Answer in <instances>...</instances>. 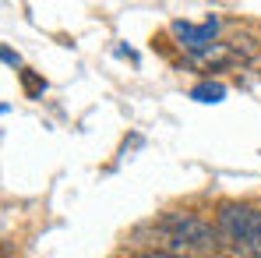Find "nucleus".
<instances>
[{
	"mask_svg": "<svg viewBox=\"0 0 261 258\" xmlns=\"http://www.w3.org/2000/svg\"><path fill=\"white\" fill-rule=\"evenodd\" d=\"M159 230L163 237L170 241V251L176 255H198V251H216L219 248V230L212 223H205L201 216L194 213H166L159 219Z\"/></svg>",
	"mask_w": 261,
	"mask_h": 258,
	"instance_id": "obj_1",
	"label": "nucleus"
},
{
	"mask_svg": "<svg viewBox=\"0 0 261 258\" xmlns=\"http://www.w3.org/2000/svg\"><path fill=\"white\" fill-rule=\"evenodd\" d=\"M216 230L233 248L261 258V209L247 202H222L216 213Z\"/></svg>",
	"mask_w": 261,
	"mask_h": 258,
	"instance_id": "obj_2",
	"label": "nucleus"
},
{
	"mask_svg": "<svg viewBox=\"0 0 261 258\" xmlns=\"http://www.w3.org/2000/svg\"><path fill=\"white\" fill-rule=\"evenodd\" d=\"M180 46L191 57H212L216 53V18H208L205 25H191V21H173L170 25Z\"/></svg>",
	"mask_w": 261,
	"mask_h": 258,
	"instance_id": "obj_3",
	"label": "nucleus"
},
{
	"mask_svg": "<svg viewBox=\"0 0 261 258\" xmlns=\"http://www.w3.org/2000/svg\"><path fill=\"white\" fill-rule=\"evenodd\" d=\"M191 99H198V103H222L226 99V85H219V82H198V85L191 88Z\"/></svg>",
	"mask_w": 261,
	"mask_h": 258,
	"instance_id": "obj_4",
	"label": "nucleus"
},
{
	"mask_svg": "<svg viewBox=\"0 0 261 258\" xmlns=\"http://www.w3.org/2000/svg\"><path fill=\"white\" fill-rule=\"evenodd\" d=\"M21 82H25V92L36 99V96H43V88H46V82L43 78H36L32 71H21Z\"/></svg>",
	"mask_w": 261,
	"mask_h": 258,
	"instance_id": "obj_5",
	"label": "nucleus"
},
{
	"mask_svg": "<svg viewBox=\"0 0 261 258\" xmlns=\"http://www.w3.org/2000/svg\"><path fill=\"white\" fill-rule=\"evenodd\" d=\"M130 258H191V255H176V251H138Z\"/></svg>",
	"mask_w": 261,
	"mask_h": 258,
	"instance_id": "obj_6",
	"label": "nucleus"
},
{
	"mask_svg": "<svg viewBox=\"0 0 261 258\" xmlns=\"http://www.w3.org/2000/svg\"><path fill=\"white\" fill-rule=\"evenodd\" d=\"M4 64H7V67H18L21 60H18V53H14V50H7V46H4Z\"/></svg>",
	"mask_w": 261,
	"mask_h": 258,
	"instance_id": "obj_7",
	"label": "nucleus"
}]
</instances>
